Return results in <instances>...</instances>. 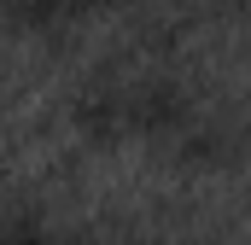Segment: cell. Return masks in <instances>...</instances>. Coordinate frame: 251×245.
Segmentation results:
<instances>
[{"label": "cell", "instance_id": "cell-1", "mask_svg": "<svg viewBox=\"0 0 251 245\" xmlns=\"http://www.w3.org/2000/svg\"><path fill=\"white\" fill-rule=\"evenodd\" d=\"M0 245H82V234H70L47 216H12L0 222Z\"/></svg>", "mask_w": 251, "mask_h": 245}]
</instances>
